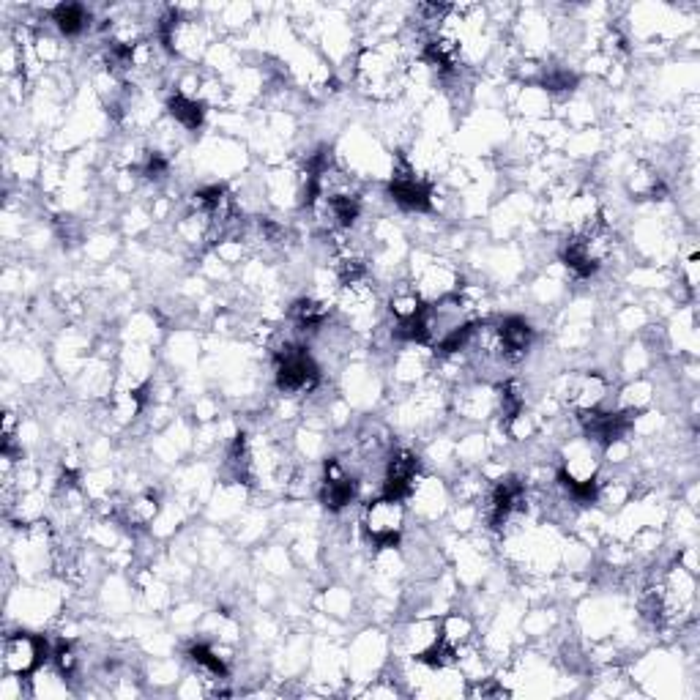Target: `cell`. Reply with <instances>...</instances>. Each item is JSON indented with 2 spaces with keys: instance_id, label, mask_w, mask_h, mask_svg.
Masks as SVG:
<instances>
[{
  "instance_id": "cell-1",
  "label": "cell",
  "mask_w": 700,
  "mask_h": 700,
  "mask_svg": "<svg viewBox=\"0 0 700 700\" xmlns=\"http://www.w3.org/2000/svg\"><path fill=\"white\" fill-rule=\"evenodd\" d=\"M397 80H400V61L392 50L372 47V50L361 52L359 83L364 85V91L375 93V96H389L397 88Z\"/></svg>"
},
{
  "instance_id": "cell-2",
  "label": "cell",
  "mask_w": 700,
  "mask_h": 700,
  "mask_svg": "<svg viewBox=\"0 0 700 700\" xmlns=\"http://www.w3.org/2000/svg\"><path fill=\"white\" fill-rule=\"evenodd\" d=\"M318 367L309 359L307 350L282 348L277 356V383L282 392H309L318 383Z\"/></svg>"
},
{
  "instance_id": "cell-3",
  "label": "cell",
  "mask_w": 700,
  "mask_h": 700,
  "mask_svg": "<svg viewBox=\"0 0 700 700\" xmlns=\"http://www.w3.org/2000/svg\"><path fill=\"white\" fill-rule=\"evenodd\" d=\"M47 657V643L36 635L20 632L3 640V670L11 676H31Z\"/></svg>"
},
{
  "instance_id": "cell-4",
  "label": "cell",
  "mask_w": 700,
  "mask_h": 700,
  "mask_svg": "<svg viewBox=\"0 0 700 700\" xmlns=\"http://www.w3.org/2000/svg\"><path fill=\"white\" fill-rule=\"evenodd\" d=\"M402 531V504L383 495L367 509V534L378 547H394Z\"/></svg>"
},
{
  "instance_id": "cell-5",
  "label": "cell",
  "mask_w": 700,
  "mask_h": 700,
  "mask_svg": "<svg viewBox=\"0 0 700 700\" xmlns=\"http://www.w3.org/2000/svg\"><path fill=\"white\" fill-rule=\"evenodd\" d=\"M392 197L400 203L402 208L408 211H427L433 206V189L427 181L416 178L411 167H400L392 178V186H389Z\"/></svg>"
},
{
  "instance_id": "cell-6",
  "label": "cell",
  "mask_w": 700,
  "mask_h": 700,
  "mask_svg": "<svg viewBox=\"0 0 700 700\" xmlns=\"http://www.w3.org/2000/svg\"><path fill=\"white\" fill-rule=\"evenodd\" d=\"M416 474H419V460H416L411 452L402 449V452L392 454V460L386 465L383 495H386V498H394V501H402V498L413 490Z\"/></svg>"
},
{
  "instance_id": "cell-7",
  "label": "cell",
  "mask_w": 700,
  "mask_h": 700,
  "mask_svg": "<svg viewBox=\"0 0 700 700\" xmlns=\"http://www.w3.org/2000/svg\"><path fill=\"white\" fill-rule=\"evenodd\" d=\"M353 495H356V482L342 471V465L337 463V460H331V463L326 465L323 487H320V501H323V506L331 509V512H337V509H345V506L353 501Z\"/></svg>"
},
{
  "instance_id": "cell-8",
  "label": "cell",
  "mask_w": 700,
  "mask_h": 700,
  "mask_svg": "<svg viewBox=\"0 0 700 700\" xmlns=\"http://www.w3.org/2000/svg\"><path fill=\"white\" fill-rule=\"evenodd\" d=\"M495 331H498V345H501V356L504 359H520L525 350H528V345H531V337H534V331H531V326L523 318L504 320L501 329Z\"/></svg>"
},
{
  "instance_id": "cell-9",
  "label": "cell",
  "mask_w": 700,
  "mask_h": 700,
  "mask_svg": "<svg viewBox=\"0 0 700 700\" xmlns=\"http://www.w3.org/2000/svg\"><path fill=\"white\" fill-rule=\"evenodd\" d=\"M167 107H170V115H173L175 121L184 126V129H197V126L203 124V104L197 102V99H192V96L178 93V96L170 99Z\"/></svg>"
},
{
  "instance_id": "cell-10",
  "label": "cell",
  "mask_w": 700,
  "mask_h": 700,
  "mask_svg": "<svg viewBox=\"0 0 700 700\" xmlns=\"http://www.w3.org/2000/svg\"><path fill=\"white\" fill-rule=\"evenodd\" d=\"M52 20H55V25L61 28V33H66V36H77V33L85 28L88 17H85L83 6H74V3H69V6H58V9L52 11Z\"/></svg>"
},
{
  "instance_id": "cell-11",
  "label": "cell",
  "mask_w": 700,
  "mask_h": 700,
  "mask_svg": "<svg viewBox=\"0 0 700 700\" xmlns=\"http://www.w3.org/2000/svg\"><path fill=\"white\" fill-rule=\"evenodd\" d=\"M293 320L299 323L301 329H318L320 323L326 320V307L318 301L304 299L293 307Z\"/></svg>"
},
{
  "instance_id": "cell-12",
  "label": "cell",
  "mask_w": 700,
  "mask_h": 700,
  "mask_svg": "<svg viewBox=\"0 0 700 700\" xmlns=\"http://www.w3.org/2000/svg\"><path fill=\"white\" fill-rule=\"evenodd\" d=\"M189 654H192V659H195L197 665H200V668H206L208 673H214V676H225L227 673L225 662L214 654V649H208V646H195Z\"/></svg>"
},
{
  "instance_id": "cell-13",
  "label": "cell",
  "mask_w": 700,
  "mask_h": 700,
  "mask_svg": "<svg viewBox=\"0 0 700 700\" xmlns=\"http://www.w3.org/2000/svg\"><path fill=\"white\" fill-rule=\"evenodd\" d=\"M55 662H58V670H61L63 676H72L74 670H77V654H74L72 646H61V649L55 651Z\"/></svg>"
}]
</instances>
